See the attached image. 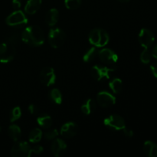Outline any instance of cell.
Returning a JSON list of instances; mask_svg holds the SVG:
<instances>
[{"instance_id":"cell-1","label":"cell","mask_w":157,"mask_h":157,"mask_svg":"<svg viewBox=\"0 0 157 157\" xmlns=\"http://www.w3.org/2000/svg\"><path fill=\"white\" fill-rule=\"evenodd\" d=\"M21 40L28 45L38 47L44 41V35L41 28L38 25H31L25 29L21 33Z\"/></svg>"},{"instance_id":"cell-2","label":"cell","mask_w":157,"mask_h":157,"mask_svg":"<svg viewBox=\"0 0 157 157\" xmlns=\"http://www.w3.org/2000/svg\"><path fill=\"white\" fill-rule=\"evenodd\" d=\"M110 40L108 33L102 29H94L89 34V41L97 48L104 47Z\"/></svg>"},{"instance_id":"cell-3","label":"cell","mask_w":157,"mask_h":157,"mask_svg":"<svg viewBox=\"0 0 157 157\" xmlns=\"http://www.w3.org/2000/svg\"><path fill=\"white\" fill-rule=\"evenodd\" d=\"M66 35L62 29L59 28L52 29L48 33V39L49 44L54 48H58L64 44L65 41Z\"/></svg>"},{"instance_id":"cell-4","label":"cell","mask_w":157,"mask_h":157,"mask_svg":"<svg viewBox=\"0 0 157 157\" xmlns=\"http://www.w3.org/2000/svg\"><path fill=\"white\" fill-rule=\"evenodd\" d=\"M15 53L16 50L15 45L7 41L0 44V62H10L15 58Z\"/></svg>"},{"instance_id":"cell-5","label":"cell","mask_w":157,"mask_h":157,"mask_svg":"<svg viewBox=\"0 0 157 157\" xmlns=\"http://www.w3.org/2000/svg\"><path fill=\"white\" fill-rule=\"evenodd\" d=\"M115 70L114 67H109L107 66L95 65L91 68L90 75L92 78L98 81H101L104 79H109L110 73Z\"/></svg>"},{"instance_id":"cell-6","label":"cell","mask_w":157,"mask_h":157,"mask_svg":"<svg viewBox=\"0 0 157 157\" xmlns=\"http://www.w3.org/2000/svg\"><path fill=\"white\" fill-rule=\"evenodd\" d=\"M104 125L108 128L114 130H123L126 127L125 120L121 116L113 114L105 118L104 121Z\"/></svg>"},{"instance_id":"cell-7","label":"cell","mask_w":157,"mask_h":157,"mask_svg":"<svg viewBox=\"0 0 157 157\" xmlns=\"http://www.w3.org/2000/svg\"><path fill=\"white\" fill-rule=\"evenodd\" d=\"M30 149L31 147L27 142L16 141L11 150V155L13 157H29Z\"/></svg>"},{"instance_id":"cell-8","label":"cell","mask_w":157,"mask_h":157,"mask_svg":"<svg viewBox=\"0 0 157 157\" xmlns=\"http://www.w3.org/2000/svg\"><path fill=\"white\" fill-rule=\"evenodd\" d=\"M6 24L10 26L22 25L28 22V18L25 13L20 10H16L6 18Z\"/></svg>"},{"instance_id":"cell-9","label":"cell","mask_w":157,"mask_h":157,"mask_svg":"<svg viewBox=\"0 0 157 157\" xmlns=\"http://www.w3.org/2000/svg\"><path fill=\"white\" fill-rule=\"evenodd\" d=\"M138 39L142 47H144V48H150V47H151L154 42L155 37L152 31L144 28L140 32Z\"/></svg>"},{"instance_id":"cell-10","label":"cell","mask_w":157,"mask_h":157,"mask_svg":"<svg viewBox=\"0 0 157 157\" xmlns=\"http://www.w3.org/2000/svg\"><path fill=\"white\" fill-rule=\"evenodd\" d=\"M99 59L107 65H113L118 61V56L113 50L109 48H104L98 52Z\"/></svg>"},{"instance_id":"cell-11","label":"cell","mask_w":157,"mask_h":157,"mask_svg":"<svg viewBox=\"0 0 157 157\" xmlns=\"http://www.w3.org/2000/svg\"><path fill=\"white\" fill-rule=\"evenodd\" d=\"M56 75L55 70L51 67H44L40 73V81L43 85L46 87L53 85L55 83Z\"/></svg>"},{"instance_id":"cell-12","label":"cell","mask_w":157,"mask_h":157,"mask_svg":"<svg viewBox=\"0 0 157 157\" xmlns=\"http://www.w3.org/2000/svg\"><path fill=\"white\" fill-rule=\"evenodd\" d=\"M97 102L101 107L107 108L116 104V98L107 91H101L97 95Z\"/></svg>"},{"instance_id":"cell-13","label":"cell","mask_w":157,"mask_h":157,"mask_svg":"<svg viewBox=\"0 0 157 157\" xmlns=\"http://www.w3.org/2000/svg\"><path fill=\"white\" fill-rule=\"evenodd\" d=\"M51 150L54 156L57 157L61 156L65 153L67 150V144L63 140L55 139L53 140V142L51 146Z\"/></svg>"},{"instance_id":"cell-14","label":"cell","mask_w":157,"mask_h":157,"mask_svg":"<svg viewBox=\"0 0 157 157\" xmlns=\"http://www.w3.org/2000/svg\"><path fill=\"white\" fill-rule=\"evenodd\" d=\"M78 127L75 123L67 122L61 127V134L64 138H71L77 134Z\"/></svg>"},{"instance_id":"cell-15","label":"cell","mask_w":157,"mask_h":157,"mask_svg":"<svg viewBox=\"0 0 157 157\" xmlns=\"http://www.w3.org/2000/svg\"><path fill=\"white\" fill-rule=\"evenodd\" d=\"M41 0H29L25 6V12L28 15H34L41 6Z\"/></svg>"},{"instance_id":"cell-16","label":"cell","mask_w":157,"mask_h":157,"mask_svg":"<svg viewBox=\"0 0 157 157\" xmlns=\"http://www.w3.org/2000/svg\"><path fill=\"white\" fill-rule=\"evenodd\" d=\"M144 153L149 157L157 156V144L153 141H146L144 144Z\"/></svg>"},{"instance_id":"cell-17","label":"cell","mask_w":157,"mask_h":157,"mask_svg":"<svg viewBox=\"0 0 157 157\" xmlns=\"http://www.w3.org/2000/svg\"><path fill=\"white\" fill-rule=\"evenodd\" d=\"M59 19V12L56 9H52L48 12L45 17V21L48 25L54 26Z\"/></svg>"},{"instance_id":"cell-18","label":"cell","mask_w":157,"mask_h":157,"mask_svg":"<svg viewBox=\"0 0 157 157\" xmlns=\"http://www.w3.org/2000/svg\"><path fill=\"white\" fill-rule=\"evenodd\" d=\"M8 134H9V137L14 140L15 142L16 141H18V140L21 138V129L18 126L15 125H11L10 127H9V130H8Z\"/></svg>"},{"instance_id":"cell-19","label":"cell","mask_w":157,"mask_h":157,"mask_svg":"<svg viewBox=\"0 0 157 157\" xmlns=\"http://www.w3.org/2000/svg\"><path fill=\"white\" fill-rule=\"evenodd\" d=\"M96 108V103L93 99H88L82 106H81V111L84 114L90 115Z\"/></svg>"},{"instance_id":"cell-20","label":"cell","mask_w":157,"mask_h":157,"mask_svg":"<svg viewBox=\"0 0 157 157\" xmlns=\"http://www.w3.org/2000/svg\"><path fill=\"white\" fill-rule=\"evenodd\" d=\"M38 125L44 129H48L52 125V119L50 116L47 114H43L38 117L37 119Z\"/></svg>"},{"instance_id":"cell-21","label":"cell","mask_w":157,"mask_h":157,"mask_svg":"<svg viewBox=\"0 0 157 157\" xmlns=\"http://www.w3.org/2000/svg\"><path fill=\"white\" fill-rule=\"evenodd\" d=\"M109 87L114 94H119L122 90L123 82L119 78H113L109 83Z\"/></svg>"},{"instance_id":"cell-22","label":"cell","mask_w":157,"mask_h":157,"mask_svg":"<svg viewBox=\"0 0 157 157\" xmlns=\"http://www.w3.org/2000/svg\"><path fill=\"white\" fill-rule=\"evenodd\" d=\"M49 98L53 103L61 104L62 102V94L58 89L54 88L49 92Z\"/></svg>"},{"instance_id":"cell-23","label":"cell","mask_w":157,"mask_h":157,"mask_svg":"<svg viewBox=\"0 0 157 157\" xmlns=\"http://www.w3.org/2000/svg\"><path fill=\"white\" fill-rule=\"evenodd\" d=\"M42 137V132L40 129L35 128L30 132L29 136V141L32 144H36L38 143L41 140Z\"/></svg>"},{"instance_id":"cell-24","label":"cell","mask_w":157,"mask_h":157,"mask_svg":"<svg viewBox=\"0 0 157 157\" xmlns=\"http://www.w3.org/2000/svg\"><path fill=\"white\" fill-rule=\"evenodd\" d=\"M98 55V51L97 49V47H92L91 48L89 49L87 52L85 53V55L83 57V60H84V62H90L91 61H93Z\"/></svg>"},{"instance_id":"cell-25","label":"cell","mask_w":157,"mask_h":157,"mask_svg":"<svg viewBox=\"0 0 157 157\" xmlns=\"http://www.w3.org/2000/svg\"><path fill=\"white\" fill-rule=\"evenodd\" d=\"M6 41L7 42L15 45V44H18L21 40V35H19L18 32H12L6 36Z\"/></svg>"},{"instance_id":"cell-26","label":"cell","mask_w":157,"mask_h":157,"mask_svg":"<svg viewBox=\"0 0 157 157\" xmlns=\"http://www.w3.org/2000/svg\"><path fill=\"white\" fill-rule=\"evenodd\" d=\"M81 1L82 0H64V4L67 9L75 10L81 6Z\"/></svg>"},{"instance_id":"cell-27","label":"cell","mask_w":157,"mask_h":157,"mask_svg":"<svg viewBox=\"0 0 157 157\" xmlns=\"http://www.w3.org/2000/svg\"><path fill=\"white\" fill-rule=\"evenodd\" d=\"M152 57H153L152 56V53L149 50V48H144L142 53L140 54L141 62L144 63V64H149L150 62V61H151Z\"/></svg>"},{"instance_id":"cell-28","label":"cell","mask_w":157,"mask_h":157,"mask_svg":"<svg viewBox=\"0 0 157 157\" xmlns=\"http://www.w3.org/2000/svg\"><path fill=\"white\" fill-rule=\"evenodd\" d=\"M21 116V110L19 107H14L12 110L10 114V121L11 122H15L17 120L19 119Z\"/></svg>"},{"instance_id":"cell-29","label":"cell","mask_w":157,"mask_h":157,"mask_svg":"<svg viewBox=\"0 0 157 157\" xmlns=\"http://www.w3.org/2000/svg\"><path fill=\"white\" fill-rule=\"evenodd\" d=\"M58 131L56 129H53V130H48L47 132H45L44 133V137L48 140H52L56 139L57 136H58Z\"/></svg>"},{"instance_id":"cell-30","label":"cell","mask_w":157,"mask_h":157,"mask_svg":"<svg viewBox=\"0 0 157 157\" xmlns=\"http://www.w3.org/2000/svg\"><path fill=\"white\" fill-rule=\"evenodd\" d=\"M43 152V147H41V146H35L34 147L30 149V156H32V154H40Z\"/></svg>"},{"instance_id":"cell-31","label":"cell","mask_w":157,"mask_h":157,"mask_svg":"<svg viewBox=\"0 0 157 157\" xmlns=\"http://www.w3.org/2000/svg\"><path fill=\"white\" fill-rule=\"evenodd\" d=\"M29 111L32 114H37L38 113V108L35 105V104H31L29 107Z\"/></svg>"},{"instance_id":"cell-32","label":"cell","mask_w":157,"mask_h":157,"mask_svg":"<svg viewBox=\"0 0 157 157\" xmlns=\"http://www.w3.org/2000/svg\"><path fill=\"white\" fill-rule=\"evenodd\" d=\"M123 130H124V134H125L126 136H127V137H132V136H133V131L132 130H130V129L127 128V127H124V129H123Z\"/></svg>"},{"instance_id":"cell-33","label":"cell","mask_w":157,"mask_h":157,"mask_svg":"<svg viewBox=\"0 0 157 157\" xmlns=\"http://www.w3.org/2000/svg\"><path fill=\"white\" fill-rule=\"evenodd\" d=\"M150 69H151L152 74L155 78H157V62L153 63L150 65Z\"/></svg>"},{"instance_id":"cell-34","label":"cell","mask_w":157,"mask_h":157,"mask_svg":"<svg viewBox=\"0 0 157 157\" xmlns=\"http://www.w3.org/2000/svg\"><path fill=\"white\" fill-rule=\"evenodd\" d=\"M21 3L20 0H12V6L15 10H18L21 8Z\"/></svg>"},{"instance_id":"cell-35","label":"cell","mask_w":157,"mask_h":157,"mask_svg":"<svg viewBox=\"0 0 157 157\" xmlns=\"http://www.w3.org/2000/svg\"><path fill=\"white\" fill-rule=\"evenodd\" d=\"M151 53H152V56L157 60V44L154 46V47H153Z\"/></svg>"},{"instance_id":"cell-36","label":"cell","mask_w":157,"mask_h":157,"mask_svg":"<svg viewBox=\"0 0 157 157\" xmlns=\"http://www.w3.org/2000/svg\"><path fill=\"white\" fill-rule=\"evenodd\" d=\"M117 1L121 2H123V3H126V2H130V0H117Z\"/></svg>"},{"instance_id":"cell-37","label":"cell","mask_w":157,"mask_h":157,"mask_svg":"<svg viewBox=\"0 0 157 157\" xmlns=\"http://www.w3.org/2000/svg\"><path fill=\"white\" fill-rule=\"evenodd\" d=\"M1 130H2V129H1V127H0V132H1Z\"/></svg>"}]
</instances>
